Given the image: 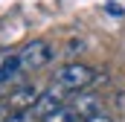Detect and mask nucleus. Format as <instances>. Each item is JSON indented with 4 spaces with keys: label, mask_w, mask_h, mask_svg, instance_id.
Masks as SVG:
<instances>
[{
    "label": "nucleus",
    "mask_w": 125,
    "mask_h": 122,
    "mask_svg": "<svg viewBox=\"0 0 125 122\" xmlns=\"http://www.w3.org/2000/svg\"><path fill=\"white\" fill-rule=\"evenodd\" d=\"M96 79H99V73H96L93 67H87V64H79V61H73V64H64L61 70L55 73V84L61 87V90H84V87H90Z\"/></svg>",
    "instance_id": "nucleus-1"
},
{
    "label": "nucleus",
    "mask_w": 125,
    "mask_h": 122,
    "mask_svg": "<svg viewBox=\"0 0 125 122\" xmlns=\"http://www.w3.org/2000/svg\"><path fill=\"white\" fill-rule=\"evenodd\" d=\"M52 47H50V41H44V38H35L29 41L21 52H18V58H21V67L23 70H41L44 64H50L52 61Z\"/></svg>",
    "instance_id": "nucleus-2"
},
{
    "label": "nucleus",
    "mask_w": 125,
    "mask_h": 122,
    "mask_svg": "<svg viewBox=\"0 0 125 122\" xmlns=\"http://www.w3.org/2000/svg\"><path fill=\"white\" fill-rule=\"evenodd\" d=\"M67 105H70L82 119H90V116L105 113V111H102V108H105V105H102V96H96V93H79V96H76V99H70Z\"/></svg>",
    "instance_id": "nucleus-3"
},
{
    "label": "nucleus",
    "mask_w": 125,
    "mask_h": 122,
    "mask_svg": "<svg viewBox=\"0 0 125 122\" xmlns=\"http://www.w3.org/2000/svg\"><path fill=\"white\" fill-rule=\"evenodd\" d=\"M67 102H64L61 96V87L55 90V87H50V90H44L41 96H38V102H35V108H32V113L38 116V119H47L50 113H55L58 108H64Z\"/></svg>",
    "instance_id": "nucleus-4"
},
{
    "label": "nucleus",
    "mask_w": 125,
    "mask_h": 122,
    "mask_svg": "<svg viewBox=\"0 0 125 122\" xmlns=\"http://www.w3.org/2000/svg\"><path fill=\"white\" fill-rule=\"evenodd\" d=\"M38 87H32V84H23V87H18V90L9 93V108L12 111H32L35 108V102H38Z\"/></svg>",
    "instance_id": "nucleus-5"
},
{
    "label": "nucleus",
    "mask_w": 125,
    "mask_h": 122,
    "mask_svg": "<svg viewBox=\"0 0 125 122\" xmlns=\"http://www.w3.org/2000/svg\"><path fill=\"white\" fill-rule=\"evenodd\" d=\"M21 70H23V67H21V58H18V55H3V61H0V84L12 81Z\"/></svg>",
    "instance_id": "nucleus-6"
},
{
    "label": "nucleus",
    "mask_w": 125,
    "mask_h": 122,
    "mask_svg": "<svg viewBox=\"0 0 125 122\" xmlns=\"http://www.w3.org/2000/svg\"><path fill=\"white\" fill-rule=\"evenodd\" d=\"M44 122H82V116H79V113H76L70 105H64V108H58L55 113H50Z\"/></svg>",
    "instance_id": "nucleus-7"
},
{
    "label": "nucleus",
    "mask_w": 125,
    "mask_h": 122,
    "mask_svg": "<svg viewBox=\"0 0 125 122\" xmlns=\"http://www.w3.org/2000/svg\"><path fill=\"white\" fill-rule=\"evenodd\" d=\"M6 122H35V113L32 111H15Z\"/></svg>",
    "instance_id": "nucleus-8"
},
{
    "label": "nucleus",
    "mask_w": 125,
    "mask_h": 122,
    "mask_svg": "<svg viewBox=\"0 0 125 122\" xmlns=\"http://www.w3.org/2000/svg\"><path fill=\"white\" fill-rule=\"evenodd\" d=\"M12 113H15V111L9 108V102H0V122H6L9 116H12Z\"/></svg>",
    "instance_id": "nucleus-9"
},
{
    "label": "nucleus",
    "mask_w": 125,
    "mask_h": 122,
    "mask_svg": "<svg viewBox=\"0 0 125 122\" xmlns=\"http://www.w3.org/2000/svg\"><path fill=\"white\" fill-rule=\"evenodd\" d=\"M114 108H116L119 113H125V93H116V96H114Z\"/></svg>",
    "instance_id": "nucleus-10"
},
{
    "label": "nucleus",
    "mask_w": 125,
    "mask_h": 122,
    "mask_svg": "<svg viewBox=\"0 0 125 122\" xmlns=\"http://www.w3.org/2000/svg\"><path fill=\"white\" fill-rule=\"evenodd\" d=\"M82 122H114V116H108V113H99V116H90V119H82Z\"/></svg>",
    "instance_id": "nucleus-11"
},
{
    "label": "nucleus",
    "mask_w": 125,
    "mask_h": 122,
    "mask_svg": "<svg viewBox=\"0 0 125 122\" xmlns=\"http://www.w3.org/2000/svg\"><path fill=\"white\" fill-rule=\"evenodd\" d=\"M108 12H111V15H116V18H119V15H122V9H119V6H116V3H108Z\"/></svg>",
    "instance_id": "nucleus-12"
}]
</instances>
